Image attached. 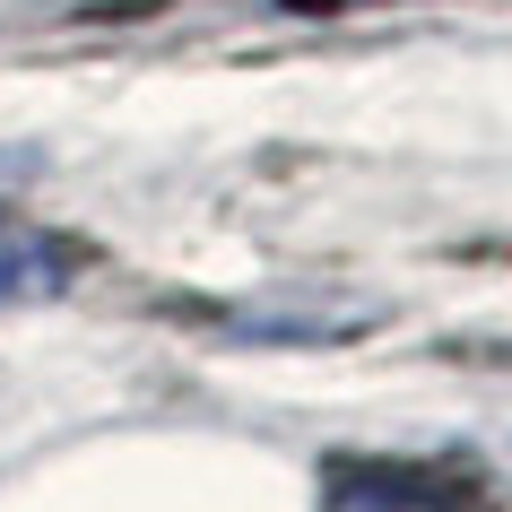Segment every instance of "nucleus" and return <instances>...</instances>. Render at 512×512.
<instances>
[{
  "label": "nucleus",
  "instance_id": "nucleus-1",
  "mask_svg": "<svg viewBox=\"0 0 512 512\" xmlns=\"http://www.w3.org/2000/svg\"><path fill=\"white\" fill-rule=\"evenodd\" d=\"M61 278H70V252L53 235H35V226H18V217H0V304L53 296Z\"/></svg>",
  "mask_w": 512,
  "mask_h": 512
}]
</instances>
